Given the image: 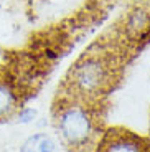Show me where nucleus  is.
<instances>
[{"instance_id": "0eeeda50", "label": "nucleus", "mask_w": 150, "mask_h": 152, "mask_svg": "<svg viewBox=\"0 0 150 152\" xmlns=\"http://www.w3.org/2000/svg\"><path fill=\"white\" fill-rule=\"evenodd\" d=\"M35 118H36V109L33 107H23L18 113V122L22 124H30L35 121Z\"/></svg>"}, {"instance_id": "7ed1b4c3", "label": "nucleus", "mask_w": 150, "mask_h": 152, "mask_svg": "<svg viewBox=\"0 0 150 152\" xmlns=\"http://www.w3.org/2000/svg\"><path fill=\"white\" fill-rule=\"evenodd\" d=\"M98 152H145V145L139 137L129 132H107L99 142Z\"/></svg>"}, {"instance_id": "39448f33", "label": "nucleus", "mask_w": 150, "mask_h": 152, "mask_svg": "<svg viewBox=\"0 0 150 152\" xmlns=\"http://www.w3.org/2000/svg\"><path fill=\"white\" fill-rule=\"evenodd\" d=\"M20 152H56V142L46 134L38 132L25 139Z\"/></svg>"}, {"instance_id": "f03ea898", "label": "nucleus", "mask_w": 150, "mask_h": 152, "mask_svg": "<svg viewBox=\"0 0 150 152\" xmlns=\"http://www.w3.org/2000/svg\"><path fill=\"white\" fill-rule=\"evenodd\" d=\"M58 127L63 139L71 147H83L94 134V122L87 109L78 104L63 107L58 116Z\"/></svg>"}, {"instance_id": "20e7f679", "label": "nucleus", "mask_w": 150, "mask_h": 152, "mask_svg": "<svg viewBox=\"0 0 150 152\" xmlns=\"http://www.w3.org/2000/svg\"><path fill=\"white\" fill-rule=\"evenodd\" d=\"M18 104V94L8 81L0 80V119L10 116Z\"/></svg>"}, {"instance_id": "423d86ee", "label": "nucleus", "mask_w": 150, "mask_h": 152, "mask_svg": "<svg viewBox=\"0 0 150 152\" xmlns=\"http://www.w3.org/2000/svg\"><path fill=\"white\" fill-rule=\"evenodd\" d=\"M129 31L135 35H140L143 30L149 28V17L143 13V12H135L132 13L130 18H129Z\"/></svg>"}, {"instance_id": "f257e3e1", "label": "nucleus", "mask_w": 150, "mask_h": 152, "mask_svg": "<svg viewBox=\"0 0 150 152\" xmlns=\"http://www.w3.org/2000/svg\"><path fill=\"white\" fill-rule=\"evenodd\" d=\"M112 80V66L102 56L89 55L79 60L73 68L69 83L81 96H99L104 93Z\"/></svg>"}]
</instances>
